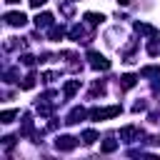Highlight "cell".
<instances>
[{
    "mask_svg": "<svg viewBox=\"0 0 160 160\" xmlns=\"http://www.w3.org/2000/svg\"><path fill=\"white\" fill-rule=\"evenodd\" d=\"M122 112V108L120 105H110V108H92L90 110V118L92 120H105V118H115V115H120Z\"/></svg>",
    "mask_w": 160,
    "mask_h": 160,
    "instance_id": "1",
    "label": "cell"
},
{
    "mask_svg": "<svg viewBox=\"0 0 160 160\" xmlns=\"http://www.w3.org/2000/svg\"><path fill=\"white\" fill-rule=\"evenodd\" d=\"M88 58H90V65H92L95 70H108V68H110V60H105V58H102L100 52H95V50H90Z\"/></svg>",
    "mask_w": 160,
    "mask_h": 160,
    "instance_id": "2",
    "label": "cell"
},
{
    "mask_svg": "<svg viewBox=\"0 0 160 160\" xmlns=\"http://www.w3.org/2000/svg\"><path fill=\"white\" fill-rule=\"evenodd\" d=\"M5 22H8V25H12V28H18V25H25V22H28V18H25L22 12H8V15H5Z\"/></svg>",
    "mask_w": 160,
    "mask_h": 160,
    "instance_id": "3",
    "label": "cell"
},
{
    "mask_svg": "<svg viewBox=\"0 0 160 160\" xmlns=\"http://www.w3.org/2000/svg\"><path fill=\"white\" fill-rule=\"evenodd\" d=\"M138 135H140V128H135V125H128V128L120 130V138L125 142H132V138H138Z\"/></svg>",
    "mask_w": 160,
    "mask_h": 160,
    "instance_id": "4",
    "label": "cell"
},
{
    "mask_svg": "<svg viewBox=\"0 0 160 160\" xmlns=\"http://www.w3.org/2000/svg\"><path fill=\"white\" fill-rule=\"evenodd\" d=\"M135 30H138L140 35H150V38H158V30H155L152 25H148V22H135Z\"/></svg>",
    "mask_w": 160,
    "mask_h": 160,
    "instance_id": "5",
    "label": "cell"
},
{
    "mask_svg": "<svg viewBox=\"0 0 160 160\" xmlns=\"http://www.w3.org/2000/svg\"><path fill=\"white\" fill-rule=\"evenodd\" d=\"M82 118H85V108H72V112L68 115L65 122H68V125H75V122H80Z\"/></svg>",
    "mask_w": 160,
    "mask_h": 160,
    "instance_id": "6",
    "label": "cell"
},
{
    "mask_svg": "<svg viewBox=\"0 0 160 160\" xmlns=\"http://www.w3.org/2000/svg\"><path fill=\"white\" fill-rule=\"evenodd\" d=\"M58 150H72L75 148V138H70V135H62V138H58Z\"/></svg>",
    "mask_w": 160,
    "mask_h": 160,
    "instance_id": "7",
    "label": "cell"
},
{
    "mask_svg": "<svg viewBox=\"0 0 160 160\" xmlns=\"http://www.w3.org/2000/svg\"><path fill=\"white\" fill-rule=\"evenodd\" d=\"M35 25H38V28H50V25H52V15H50V12H40V15L35 18Z\"/></svg>",
    "mask_w": 160,
    "mask_h": 160,
    "instance_id": "8",
    "label": "cell"
},
{
    "mask_svg": "<svg viewBox=\"0 0 160 160\" xmlns=\"http://www.w3.org/2000/svg\"><path fill=\"white\" fill-rule=\"evenodd\" d=\"M85 20H88V25H100L102 20H105V15H98V12H85Z\"/></svg>",
    "mask_w": 160,
    "mask_h": 160,
    "instance_id": "9",
    "label": "cell"
},
{
    "mask_svg": "<svg viewBox=\"0 0 160 160\" xmlns=\"http://www.w3.org/2000/svg\"><path fill=\"white\" fill-rule=\"evenodd\" d=\"M132 85H135V75H122V78H120V88H122V90H130Z\"/></svg>",
    "mask_w": 160,
    "mask_h": 160,
    "instance_id": "10",
    "label": "cell"
},
{
    "mask_svg": "<svg viewBox=\"0 0 160 160\" xmlns=\"http://www.w3.org/2000/svg\"><path fill=\"white\" fill-rule=\"evenodd\" d=\"M80 88V80H70V82H65V98H70V95H75V90Z\"/></svg>",
    "mask_w": 160,
    "mask_h": 160,
    "instance_id": "11",
    "label": "cell"
},
{
    "mask_svg": "<svg viewBox=\"0 0 160 160\" xmlns=\"http://www.w3.org/2000/svg\"><path fill=\"white\" fill-rule=\"evenodd\" d=\"M95 140H98V132H95V130H85V132H82V142H85V145H92Z\"/></svg>",
    "mask_w": 160,
    "mask_h": 160,
    "instance_id": "12",
    "label": "cell"
},
{
    "mask_svg": "<svg viewBox=\"0 0 160 160\" xmlns=\"http://www.w3.org/2000/svg\"><path fill=\"white\" fill-rule=\"evenodd\" d=\"M62 32H65V30H62L60 25H50V32H48V35H50L52 40H58V38H62Z\"/></svg>",
    "mask_w": 160,
    "mask_h": 160,
    "instance_id": "13",
    "label": "cell"
},
{
    "mask_svg": "<svg viewBox=\"0 0 160 160\" xmlns=\"http://www.w3.org/2000/svg\"><path fill=\"white\" fill-rule=\"evenodd\" d=\"M118 148V140H112V138H108L105 142H102V152H112Z\"/></svg>",
    "mask_w": 160,
    "mask_h": 160,
    "instance_id": "14",
    "label": "cell"
},
{
    "mask_svg": "<svg viewBox=\"0 0 160 160\" xmlns=\"http://www.w3.org/2000/svg\"><path fill=\"white\" fill-rule=\"evenodd\" d=\"M15 115H18V110H5V112L0 115V120H2V122H12Z\"/></svg>",
    "mask_w": 160,
    "mask_h": 160,
    "instance_id": "15",
    "label": "cell"
},
{
    "mask_svg": "<svg viewBox=\"0 0 160 160\" xmlns=\"http://www.w3.org/2000/svg\"><path fill=\"white\" fill-rule=\"evenodd\" d=\"M32 85H35V75H28V78L22 80V85H20V88H22V90H30Z\"/></svg>",
    "mask_w": 160,
    "mask_h": 160,
    "instance_id": "16",
    "label": "cell"
},
{
    "mask_svg": "<svg viewBox=\"0 0 160 160\" xmlns=\"http://www.w3.org/2000/svg\"><path fill=\"white\" fill-rule=\"evenodd\" d=\"M30 5L32 8H40V5H45V0H30Z\"/></svg>",
    "mask_w": 160,
    "mask_h": 160,
    "instance_id": "17",
    "label": "cell"
},
{
    "mask_svg": "<svg viewBox=\"0 0 160 160\" xmlns=\"http://www.w3.org/2000/svg\"><path fill=\"white\" fill-rule=\"evenodd\" d=\"M5 2H10V5H15V2H20V0H5Z\"/></svg>",
    "mask_w": 160,
    "mask_h": 160,
    "instance_id": "18",
    "label": "cell"
}]
</instances>
